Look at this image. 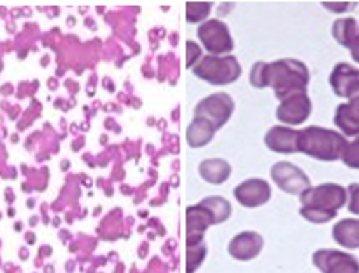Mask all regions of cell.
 Listing matches in <instances>:
<instances>
[{"label": "cell", "instance_id": "obj_1", "mask_svg": "<svg viewBox=\"0 0 359 273\" xmlns=\"http://www.w3.org/2000/svg\"><path fill=\"white\" fill-rule=\"evenodd\" d=\"M251 84L256 88L272 86L277 98L304 93L309 84V70L298 59H280L273 63H256L251 72Z\"/></svg>", "mask_w": 359, "mask_h": 273}, {"label": "cell", "instance_id": "obj_2", "mask_svg": "<svg viewBox=\"0 0 359 273\" xmlns=\"http://www.w3.org/2000/svg\"><path fill=\"white\" fill-rule=\"evenodd\" d=\"M302 216L312 223H328L347 203V189L339 184H323L302 192Z\"/></svg>", "mask_w": 359, "mask_h": 273}, {"label": "cell", "instance_id": "obj_3", "mask_svg": "<svg viewBox=\"0 0 359 273\" xmlns=\"http://www.w3.org/2000/svg\"><path fill=\"white\" fill-rule=\"evenodd\" d=\"M347 140L342 133L335 130L321 128V126H309L298 132V150L318 158L323 161H335L342 158L347 147Z\"/></svg>", "mask_w": 359, "mask_h": 273}, {"label": "cell", "instance_id": "obj_4", "mask_svg": "<svg viewBox=\"0 0 359 273\" xmlns=\"http://www.w3.org/2000/svg\"><path fill=\"white\" fill-rule=\"evenodd\" d=\"M193 72L200 79L207 80L210 84H216V86H221V84L233 83L241 76L242 69L238 65L237 58H233V56H224V58H219V56H207L202 62L196 63Z\"/></svg>", "mask_w": 359, "mask_h": 273}, {"label": "cell", "instance_id": "obj_5", "mask_svg": "<svg viewBox=\"0 0 359 273\" xmlns=\"http://www.w3.org/2000/svg\"><path fill=\"white\" fill-rule=\"evenodd\" d=\"M198 37L202 44L212 56L224 55L233 49V41L230 37V31L224 23L219 20H207L198 27Z\"/></svg>", "mask_w": 359, "mask_h": 273}, {"label": "cell", "instance_id": "obj_6", "mask_svg": "<svg viewBox=\"0 0 359 273\" xmlns=\"http://www.w3.org/2000/svg\"><path fill=\"white\" fill-rule=\"evenodd\" d=\"M233 111V100H231L228 94L217 93L212 97H207L196 105L195 108V118H203L214 126V128H219L224 122L228 121V118L231 115Z\"/></svg>", "mask_w": 359, "mask_h": 273}, {"label": "cell", "instance_id": "obj_7", "mask_svg": "<svg viewBox=\"0 0 359 273\" xmlns=\"http://www.w3.org/2000/svg\"><path fill=\"white\" fill-rule=\"evenodd\" d=\"M314 262L323 273H359V262L344 251H318Z\"/></svg>", "mask_w": 359, "mask_h": 273}, {"label": "cell", "instance_id": "obj_8", "mask_svg": "<svg viewBox=\"0 0 359 273\" xmlns=\"http://www.w3.org/2000/svg\"><path fill=\"white\" fill-rule=\"evenodd\" d=\"M273 181L277 182V186L284 189L286 192H294V195H302L304 191H307L311 182L309 177L300 170L298 167H293L287 161L283 163H277L272 168Z\"/></svg>", "mask_w": 359, "mask_h": 273}, {"label": "cell", "instance_id": "obj_9", "mask_svg": "<svg viewBox=\"0 0 359 273\" xmlns=\"http://www.w3.org/2000/svg\"><path fill=\"white\" fill-rule=\"evenodd\" d=\"M312 105L305 93H294L283 98V104L277 108V118L287 125H300L311 115Z\"/></svg>", "mask_w": 359, "mask_h": 273}, {"label": "cell", "instance_id": "obj_10", "mask_svg": "<svg viewBox=\"0 0 359 273\" xmlns=\"http://www.w3.org/2000/svg\"><path fill=\"white\" fill-rule=\"evenodd\" d=\"M335 94L344 98H351L359 90V69L349 63H339L330 76Z\"/></svg>", "mask_w": 359, "mask_h": 273}, {"label": "cell", "instance_id": "obj_11", "mask_svg": "<svg viewBox=\"0 0 359 273\" xmlns=\"http://www.w3.org/2000/svg\"><path fill=\"white\" fill-rule=\"evenodd\" d=\"M335 125L344 135L359 136V90L349 98V104H340L335 112Z\"/></svg>", "mask_w": 359, "mask_h": 273}, {"label": "cell", "instance_id": "obj_12", "mask_svg": "<svg viewBox=\"0 0 359 273\" xmlns=\"http://www.w3.org/2000/svg\"><path fill=\"white\" fill-rule=\"evenodd\" d=\"M235 198L244 206H259L270 198V186L265 181L252 178L235 188Z\"/></svg>", "mask_w": 359, "mask_h": 273}, {"label": "cell", "instance_id": "obj_13", "mask_svg": "<svg viewBox=\"0 0 359 273\" xmlns=\"http://www.w3.org/2000/svg\"><path fill=\"white\" fill-rule=\"evenodd\" d=\"M266 146L277 153H291L298 150V132L286 128V126H273L265 136Z\"/></svg>", "mask_w": 359, "mask_h": 273}, {"label": "cell", "instance_id": "obj_14", "mask_svg": "<svg viewBox=\"0 0 359 273\" xmlns=\"http://www.w3.org/2000/svg\"><path fill=\"white\" fill-rule=\"evenodd\" d=\"M262 244L263 241L259 234L245 231V233L238 234V237H235L233 240H231L230 254L233 255V258L245 261V259H251L258 254L259 248H262Z\"/></svg>", "mask_w": 359, "mask_h": 273}, {"label": "cell", "instance_id": "obj_15", "mask_svg": "<svg viewBox=\"0 0 359 273\" xmlns=\"http://www.w3.org/2000/svg\"><path fill=\"white\" fill-rule=\"evenodd\" d=\"M333 238L340 247L359 248V219H342L333 227Z\"/></svg>", "mask_w": 359, "mask_h": 273}, {"label": "cell", "instance_id": "obj_16", "mask_svg": "<svg viewBox=\"0 0 359 273\" xmlns=\"http://www.w3.org/2000/svg\"><path fill=\"white\" fill-rule=\"evenodd\" d=\"M214 126L207 119L195 118L191 125L188 126V144L193 147H202L210 142L214 135Z\"/></svg>", "mask_w": 359, "mask_h": 273}, {"label": "cell", "instance_id": "obj_17", "mask_svg": "<svg viewBox=\"0 0 359 273\" xmlns=\"http://www.w3.org/2000/svg\"><path fill=\"white\" fill-rule=\"evenodd\" d=\"M358 21L354 18H342V20L335 21L333 24V37L339 44L346 46V48L351 49V46L354 44L358 37Z\"/></svg>", "mask_w": 359, "mask_h": 273}, {"label": "cell", "instance_id": "obj_18", "mask_svg": "<svg viewBox=\"0 0 359 273\" xmlns=\"http://www.w3.org/2000/svg\"><path fill=\"white\" fill-rule=\"evenodd\" d=\"M200 174L207 182L221 184L230 175V164L223 160H205L200 164Z\"/></svg>", "mask_w": 359, "mask_h": 273}, {"label": "cell", "instance_id": "obj_19", "mask_svg": "<svg viewBox=\"0 0 359 273\" xmlns=\"http://www.w3.org/2000/svg\"><path fill=\"white\" fill-rule=\"evenodd\" d=\"M342 160L349 168L359 170V136H356L351 144H347L346 150L342 154Z\"/></svg>", "mask_w": 359, "mask_h": 273}, {"label": "cell", "instance_id": "obj_20", "mask_svg": "<svg viewBox=\"0 0 359 273\" xmlns=\"http://www.w3.org/2000/svg\"><path fill=\"white\" fill-rule=\"evenodd\" d=\"M349 210L353 214H358L359 216V184H351L349 186Z\"/></svg>", "mask_w": 359, "mask_h": 273}, {"label": "cell", "instance_id": "obj_21", "mask_svg": "<svg viewBox=\"0 0 359 273\" xmlns=\"http://www.w3.org/2000/svg\"><path fill=\"white\" fill-rule=\"evenodd\" d=\"M351 55H353V59L354 62L359 63V30H358V37L356 41H354V44L351 46Z\"/></svg>", "mask_w": 359, "mask_h": 273}]
</instances>
